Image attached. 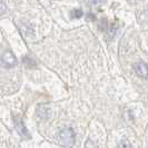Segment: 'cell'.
<instances>
[{
  "mask_svg": "<svg viewBox=\"0 0 148 148\" xmlns=\"http://www.w3.org/2000/svg\"><path fill=\"white\" fill-rule=\"evenodd\" d=\"M75 140H76V135H75L74 129L70 127H66L58 133V143L61 146L71 147L74 146Z\"/></svg>",
  "mask_w": 148,
  "mask_h": 148,
  "instance_id": "cell-1",
  "label": "cell"
},
{
  "mask_svg": "<svg viewBox=\"0 0 148 148\" xmlns=\"http://www.w3.org/2000/svg\"><path fill=\"white\" fill-rule=\"evenodd\" d=\"M14 124H15L16 130L20 135V137L25 138V139H29L30 134H29V132H28L26 125H25V123H23V119H22L21 117L15 115V116H14Z\"/></svg>",
  "mask_w": 148,
  "mask_h": 148,
  "instance_id": "cell-2",
  "label": "cell"
},
{
  "mask_svg": "<svg viewBox=\"0 0 148 148\" xmlns=\"http://www.w3.org/2000/svg\"><path fill=\"white\" fill-rule=\"evenodd\" d=\"M18 62L17 57L10 50H7L2 53L1 56V65L5 67V68H11V67H15Z\"/></svg>",
  "mask_w": 148,
  "mask_h": 148,
  "instance_id": "cell-3",
  "label": "cell"
},
{
  "mask_svg": "<svg viewBox=\"0 0 148 148\" xmlns=\"http://www.w3.org/2000/svg\"><path fill=\"white\" fill-rule=\"evenodd\" d=\"M134 71L136 73V75L138 77H140L143 79H147L148 78V65L144 61H139L136 62L133 66Z\"/></svg>",
  "mask_w": 148,
  "mask_h": 148,
  "instance_id": "cell-4",
  "label": "cell"
},
{
  "mask_svg": "<svg viewBox=\"0 0 148 148\" xmlns=\"http://www.w3.org/2000/svg\"><path fill=\"white\" fill-rule=\"evenodd\" d=\"M38 115L41 117V118H49L50 117V108L46 107V106H39L38 108Z\"/></svg>",
  "mask_w": 148,
  "mask_h": 148,
  "instance_id": "cell-5",
  "label": "cell"
},
{
  "mask_svg": "<svg viewBox=\"0 0 148 148\" xmlns=\"http://www.w3.org/2000/svg\"><path fill=\"white\" fill-rule=\"evenodd\" d=\"M82 15H84V12H82V9H74L71 12H70V17L73 18V19H79V18H82Z\"/></svg>",
  "mask_w": 148,
  "mask_h": 148,
  "instance_id": "cell-6",
  "label": "cell"
},
{
  "mask_svg": "<svg viewBox=\"0 0 148 148\" xmlns=\"http://www.w3.org/2000/svg\"><path fill=\"white\" fill-rule=\"evenodd\" d=\"M117 148H132V146H130V143H129V140L127 138H123L118 143Z\"/></svg>",
  "mask_w": 148,
  "mask_h": 148,
  "instance_id": "cell-7",
  "label": "cell"
},
{
  "mask_svg": "<svg viewBox=\"0 0 148 148\" xmlns=\"http://www.w3.org/2000/svg\"><path fill=\"white\" fill-rule=\"evenodd\" d=\"M23 62H25L26 66L29 67V68L36 66V62H35L32 59H30V57H23Z\"/></svg>",
  "mask_w": 148,
  "mask_h": 148,
  "instance_id": "cell-8",
  "label": "cell"
},
{
  "mask_svg": "<svg viewBox=\"0 0 148 148\" xmlns=\"http://www.w3.org/2000/svg\"><path fill=\"white\" fill-rule=\"evenodd\" d=\"M85 148H98L96 141L91 140V139H87L86 144H85Z\"/></svg>",
  "mask_w": 148,
  "mask_h": 148,
  "instance_id": "cell-9",
  "label": "cell"
},
{
  "mask_svg": "<svg viewBox=\"0 0 148 148\" xmlns=\"http://www.w3.org/2000/svg\"><path fill=\"white\" fill-rule=\"evenodd\" d=\"M6 11H7V6H6V3H5L3 1H0V16L6 14Z\"/></svg>",
  "mask_w": 148,
  "mask_h": 148,
  "instance_id": "cell-10",
  "label": "cell"
}]
</instances>
